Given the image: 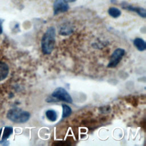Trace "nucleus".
Instances as JSON below:
<instances>
[{"label":"nucleus","mask_w":146,"mask_h":146,"mask_svg":"<svg viewBox=\"0 0 146 146\" xmlns=\"http://www.w3.org/2000/svg\"><path fill=\"white\" fill-rule=\"evenodd\" d=\"M108 14L112 17L116 18L120 17L121 15V11L117 8L116 7H110L108 9Z\"/></svg>","instance_id":"obj_12"},{"label":"nucleus","mask_w":146,"mask_h":146,"mask_svg":"<svg viewBox=\"0 0 146 146\" xmlns=\"http://www.w3.org/2000/svg\"><path fill=\"white\" fill-rule=\"evenodd\" d=\"M51 97L57 100L63 101L68 103L72 102V99L70 94L62 87L56 88L52 93Z\"/></svg>","instance_id":"obj_3"},{"label":"nucleus","mask_w":146,"mask_h":146,"mask_svg":"<svg viewBox=\"0 0 146 146\" xmlns=\"http://www.w3.org/2000/svg\"><path fill=\"white\" fill-rule=\"evenodd\" d=\"M13 128L11 127H5L0 129V137L1 140H6L13 133Z\"/></svg>","instance_id":"obj_7"},{"label":"nucleus","mask_w":146,"mask_h":146,"mask_svg":"<svg viewBox=\"0 0 146 146\" xmlns=\"http://www.w3.org/2000/svg\"><path fill=\"white\" fill-rule=\"evenodd\" d=\"M69 8L68 2L66 0H55L54 3V14L57 15L58 14L66 12Z\"/></svg>","instance_id":"obj_5"},{"label":"nucleus","mask_w":146,"mask_h":146,"mask_svg":"<svg viewBox=\"0 0 146 146\" xmlns=\"http://www.w3.org/2000/svg\"><path fill=\"white\" fill-rule=\"evenodd\" d=\"M125 9L129 10H131V11H133L135 12H136V13H137L140 16H141L143 18H145L146 17V12H145V10L143 8H141V7H132L131 6H128L126 7H125Z\"/></svg>","instance_id":"obj_9"},{"label":"nucleus","mask_w":146,"mask_h":146,"mask_svg":"<svg viewBox=\"0 0 146 146\" xmlns=\"http://www.w3.org/2000/svg\"><path fill=\"white\" fill-rule=\"evenodd\" d=\"M62 109H63V112H62V118L64 119L66 117H68L72 113V109L71 108L66 104H62Z\"/></svg>","instance_id":"obj_11"},{"label":"nucleus","mask_w":146,"mask_h":146,"mask_svg":"<svg viewBox=\"0 0 146 146\" xmlns=\"http://www.w3.org/2000/svg\"><path fill=\"white\" fill-rule=\"evenodd\" d=\"M9 72V67L8 65L0 61V81L5 79L8 76Z\"/></svg>","instance_id":"obj_6"},{"label":"nucleus","mask_w":146,"mask_h":146,"mask_svg":"<svg viewBox=\"0 0 146 146\" xmlns=\"http://www.w3.org/2000/svg\"><path fill=\"white\" fill-rule=\"evenodd\" d=\"M67 2H73V1H75V0H66Z\"/></svg>","instance_id":"obj_14"},{"label":"nucleus","mask_w":146,"mask_h":146,"mask_svg":"<svg viewBox=\"0 0 146 146\" xmlns=\"http://www.w3.org/2000/svg\"><path fill=\"white\" fill-rule=\"evenodd\" d=\"M133 44L140 51H143L146 49V44L144 40L140 38H136L133 40Z\"/></svg>","instance_id":"obj_8"},{"label":"nucleus","mask_w":146,"mask_h":146,"mask_svg":"<svg viewBox=\"0 0 146 146\" xmlns=\"http://www.w3.org/2000/svg\"><path fill=\"white\" fill-rule=\"evenodd\" d=\"M47 119L51 121H55L58 118V115L56 112L54 110H48L45 113Z\"/></svg>","instance_id":"obj_10"},{"label":"nucleus","mask_w":146,"mask_h":146,"mask_svg":"<svg viewBox=\"0 0 146 146\" xmlns=\"http://www.w3.org/2000/svg\"><path fill=\"white\" fill-rule=\"evenodd\" d=\"M6 117L12 122L15 123H24L29 120L30 114L26 111L18 107H15L8 111Z\"/></svg>","instance_id":"obj_2"},{"label":"nucleus","mask_w":146,"mask_h":146,"mask_svg":"<svg viewBox=\"0 0 146 146\" xmlns=\"http://www.w3.org/2000/svg\"><path fill=\"white\" fill-rule=\"evenodd\" d=\"M55 29L53 27H48L41 39L42 52L45 55L50 54L55 47Z\"/></svg>","instance_id":"obj_1"},{"label":"nucleus","mask_w":146,"mask_h":146,"mask_svg":"<svg viewBox=\"0 0 146 146\" xmlns=\"http://www.w3.org/2000/svg\"><path fill=\"white\" fill-rule=\"evenodd\" d=\"M125 54V50L121 48H117L112 52L107 67L109 68L116 67L120 63Z\"/></svg>","instance_id":"obj_4"},{"label":"nucleus","mask_w":146,"mask_h":146,"mask_svg":"<svg viewBox=\"0 0 146 146\" xmlns=\"http://www.w3.org/2000/svg\"><path fill=\"white\" fill-rule=\"evenodd\" d=\"M3 20L0 18V34L2 33L3 32V28H2V23H3Z\"/></svg>","instance_id":"obj_13"}]
</instances>
